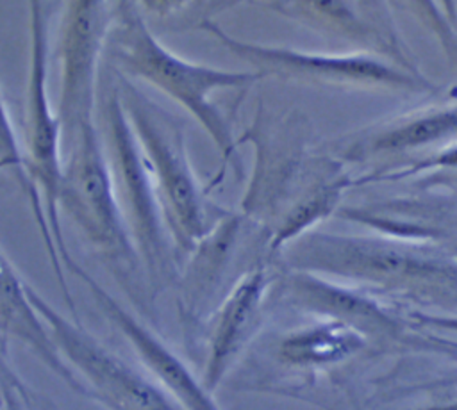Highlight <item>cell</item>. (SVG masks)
Here are the masks:
<instances>
[{
	"mask_svg": "<svg viewBox=\"0 0 457 410\" xmlns=\"http://www.w3.org/2000/svg\"><path fill=\"white\" fill-rule=\"evenodd\" d=\"M196 27L218 41L230 55L252 66L250 70L266 77L282 80L352 87V89H384L402 93H432L436 86L418 71H411L386 57L357 53H323L305 52L287 46L245 41L230 36L212 18H202Z\"/></svg>",
	"mask_w": 457,
	"mask_h": 410,
	"instance_id": "cell-6",
	"label": "cell"
},
{
	"mask_svg": "<svg viewBox=\"0 0 457 410\" xmlns=\"http://www.w3.org/2000/svg\"><path fill=\"white\" fill-rule=\"evenodd\" d=\"M0 171H12L23 193L27 194L23 146L2 91H0Z\"/></svg>",
	"mask_w": 457,
	"mask_h": 410,
	"instance_id": "cell-17",
	"label": "cell"
},
{
	"mask_svg": "<svg viewBox=\"0 0 457 410\" xmlns=\"http://www.w3.org/2000/svg\"><path fill=\"white\" fill-rule=\"evenodd\" d=\"M29 289L30 283L0 248V337L21 342L71 390L84 396L79 378L61 357L48 326L32 305Z\"/></svg>",
	"mask_w": 457,
	"mask_h": 410,
	"instance_id": "cell-13",
	"label": "cell"
},
{
	"mask_svg": "<svg viewBox=\"0 0 457 410\" xmlns=\"http://www.w3.org/2000/svg\"><path fill=\"white\" fill-rule=\"evenodd\" d=\"M241 0H205V18H211L212 14L225 11L236 4H239Z\"/></svg>",
	"mask_w": 457,
	"mask_h": 410,
	"instance_id": "cell-18",
	"label": "cell"
},
{
	"mask_svg": "<svg viewBox=\"0 0 457 410\" xmlns=\"http://www.w3.org/2000/svg\"><path fill=\"white\" fill-rule=\"evenodd\" d=\"M453 135H457V105L402 118L378 130L364 146L370 152H398L432 144Z\"/></svg>",
	"mask_w": 457,
	"mask_h": 410,
	"instance_id": "cell-16",
	"label": "cell"
},
{
	"mask_svg": "<svg viewBox=\"0 0 457 410\" xmlns=\"http://www.w3.org/2000/svg\"><path fill=\"white\" fill-rule=\"evenodd\" d=\"M66 271L86 285L102 316L125 339L136 355L139 367L168 396H171L184 410H221L214 399V392L204 385L200 373H195L143 317L105 291L84 267L77 264V260L71 262Z\"/></svg>",
	"mask_w": 457,
	"mask_h": 410,
	"instance_id": "cell-9",
	"label": "cell"
},
{
	"mask_svg": "<svg viewBox=\"0 0 457 410\" xmlns=\"http://www.w3.org/2000/svg\"><path fill=\"white\" fill-rule=\"evenodd\" d=\"M96 125L121 212L157 299L177 282L180 258L164 225L143 150L123 109L116 77L107 64H102L98 82Z\"/></svg>",
	"mask_w": 457,
	"mask_h": 410,
	"instance_id": "cell-5",
	"label": "cell"
},
{
	"mask_svg": "<svg viewBox=\"0 0 457 410\" xmlns=\"http://www.w3.org/2000/svg\"><path fill=\"white\" fill-rule=\"evenodd\" d=\"M423 321L445 330L457 332V317H423Z\"/></svg>",
	"mask_w": 457,
	"mask_h": 410,
	"instance_id": "cell-19",
	"label": "cell"
},
{
	"mask_svg": "<svg viewBox=\"0 0 457 410\" xmlns=\"http://www.w3.org/2000/svg\"><path fill=\"white\" fill-rule=\"evenodd\" d=\"M104 62L118 75L154 87L202 127L221 157L216 182L221 180L228 166L241 169L232 119L216 103V94L223 91L245 93L257 80H262L261 73L216 68L175 53L152 32L130 0H121L112 11Z\"/></svg>",
	"mask_w": 457,
	"mask_h": 410,
	"instance_id": "cell-1",
	"label": "cell"
},
{
	"mask_svg": "<svg viewBox=\"0 0 457 410\" xmlns=\"http://www.w3.org/2000/svg\"><path fill=\"white\" fill-rule=\"evenodd\" d=\"M427 410H457V403L445 405V406H434V408H427Z\"/></svg>",
	"mask_w": 457,
	"mask_h": 410,
	"instance_id": "cell-20",
	"label": "cell"
},
{
	"mask_svg": "<svg viewBox=\"0 0 457 410\" xmlns=\"http://www.w3.org/2000/svg\"><path fill=\"white\" fill-rule=\"evenodd\" d=\"M29 294L61 357L79 378L84 398L104 410H184L141 367L104 346L77 317L59 312L32 285Z\"/></svg>",
	"mask_w": 457,
	"mask_h": 410,
	"instance_id": "cell-7",
	"label": "cell"
},
{
	"mask_svg": "<svg viewBox=\"0 0 457 410\" xmlns=\"http://www.w3.org/2000/svg\"><path fill=\"white\" fill-rule=\"evenodd\" d=\"M59 212L123 289L130 308L155 323V298L112 185L96 118L64 139Z\"/></svg>",
	"mask_w": 457,
	"mask_h": 410,
	"instance_id": "cell-2",
	"label": "cell"
},
{
	"mask_svg": "<svg viewBox=\"0 0 457 410\" xmlns=\"http://www.w3.org/2000/svg\"><path fill=\"white\" fill-rule=\"evenodd\" d=\"M271 283L273 276L264 264L245 269L205 317L200 330L204 333L200 376L211 392L225 383L259 332Z\"/></svg>",
	"mask_w": 457,
	"mask_h": 410,
	"instance_id": "cell-10",
	"label": "cell"
},
{
	"mask_svg": "<svg viewBox=\"0 0 457 410\" xmlns=\"http://www.w3.org/2000/svg\"><path fill=\"white\" fill-rule=\"evenodd\" d=\"M245 216L228 210L218 225L184 258L177 276V307L184 330L191 335L200 332L214 298L220 294L228 271ZM225 291H221L223 294Z\"/></svg>",
	"mask_w": 457,
	"mask_h": 410,
	"instance_id": "cell-11",
	"label": "cell"
},
{
	"mask_svg": "<svg viewBox=\"0 0 457 410\" xmlns=\"http://www.w3.org/2000/svg\"><path fill=\"white\" fill-rule=\"evenodd\" d=\"M112 12L107 0H66L57 34V114L62 139L96 116V93Z\"/></svg>",
	"mask_w": 457,
	"mask_h": 410,
	"instance_id": "cell-8",
	"label": "cell"
},
{
	"mask_svg": "<svg viewBox=\"0 0 457 410\" xmlns=\"http://www.w3.org/2000/svg\"><path fill=\"white\" fill-rule=\"evenodd\" d=\"M23 159L27 200L39 228L43 246L71 314H77L73 296L64 278L75 260L62 234L59 191L62 180L64 139L57 107L48 93V27L41 0H29V64L23 116Z\"/></svg>",
	"mask_w": 457,
	"mask_h": 410,
	"instance_id": "cell-4",
	"label": "cell"
},
{
	"mask_svg": "<svg viewBox=\"0 0 457 410\" xmlns=\"http://www.w3.org/2000/svg\"><path fill=\"white\" fill-rule=\"evenodd\" d=\"M287 291L291 301L302 308L339 317L357 328H373L387 333L395 328L393 321L371 301L321 282L307 271L295 273L287 282Z\"/></svg>",
	"mask_w": 457,
	"mask_h": 410,
	"instance_id": "cell-14",
	"label": "cell"
},
{
	"mask_svg": "<svg viewBox=\"0 0 457 410\" xmlns=\"http://www.w3.org/2000/svg\"><path fill=\"white\" fill-rule=\"evenodd\" d=\"M112 73L182 266L191 250L228 210L214 203L209 194L211 187L200 182L189 157L184 121L161 107L134 80Z\"/></svg>",
	"mask_w": 457,
	"mask_h": 410,
	"instance_id": "cell-3",
	"label": "cell"
},
{
	"mask_svg": "<svg viewBox=\"0 0 457 410\" xmlns=\"http://www.w3.org/2000/svg\"><path fill=\"white\" fill-rule=\"evenodd\" d=\"M273 9L318 32L339 37L389 61L418 71L409 55L402 52L396 34L384 21L370 20L368 12L355 0H275Z\"/></svg>",
	"mask_w": 457,
	"mask_h": 410,
	"instance_id": "cell-12",
	"label": "cell"
},
{
	"mask_svg": "<svg viewBox=\"0 0 457 410\" xmlns=\"http://www.w3.org/2000/svg\"><path fill=\"white\" fill-rule=\"evenodd\" d=\"M359 342V335L345 323L309 326L287 333L277 346V357L289 365L327 364L350 355Z\"/></svg>",
	"mask_w": 457,
	"mask_h": 410,
	"instance_id": "cell-15",
	"label": "cell"
}]
</instances>
